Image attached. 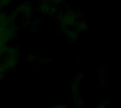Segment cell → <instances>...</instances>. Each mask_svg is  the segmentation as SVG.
I'll use <instances>...</instances> for the list:
<instances>
[{"instance_id":"6da1fadb","label":"cell","mask_w":121,"mask_h":108,"mask_svg":"<svg viewBox=\"0 0 121 108\" xmlns=\"http://www.w3.org/2000/svg\"><path fill=\"white\" fill-rule=\"evenodd\" d=\"M20 57L21 52L18 48L14 46H9L6 52L0 61V67L1 68L3 72L6 74L10 70L14 69L19 60Z\"/></svg>"},{"instance_id":"7a4b0ae2","label":"cell","mask_w":121,"mask_h":108,"mask_svg":"<svg viewBox=\"0 0 121 108\" xmlns=\"http://www.w3.org/2000/svg\"><path fill=\"white\" fill-rule=\"evenodd\" d=\"M76 17L75 15L72 14V13L67 12L65 14H64L60 20L62 28H69L70 26H72L73 24L75 23Z\"/></svg>"},{"instance_id":"3957f363","label":"cell","mask_w":121,"mask_h":108,"mask_svg":"<svg viewBox=\"0 0 121 108\" xmlns=\"http://www.w3.org/2000/svg\"><path fill=\"white\" fill-rule=\"evenodd\" d=\"M51 1H52V3H53V2H54V3H55V2H60L61 0H51Z\"/></svg>"}]
</instances>
